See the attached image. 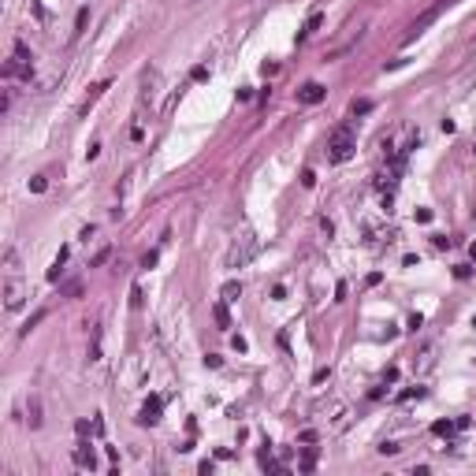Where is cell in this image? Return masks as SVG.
<instances>
[{
  "mask_svg": "<svg viewBox=\"0 0 476 476\" xmlns=\"http://www.w3.org/2000/svg\"><path fill=\"white\" fill-rule=\"evenodd\" d=\"M257 249H260V242H257L249 231H242V234L231 242V249H227V268H246L249 260L257 257Z\"/></svg>",
  "mask_w": 476,
  "mask_h": 476,
  "instance_id": "1",
  "label": "cell"
},
{
  "mask_svg": "<svg viewBox=\"0 0 476 476\" xmlns=\"http://www.w3.org/2000/svg\"><path fill=\"white\" fill-rule=\"evenodd\" d=\"M353 149H357L353 130H350V127H339L335 134H331V141H328V160H331V164H346V160L353 157Z\"/></svg>",
  "mask_w": 476,
  "mask_h": 476,
  "instance_id": "2",
  "label": "cell"
},
{
  "mask_svg": "<svg viewBox=\"0 0 476 476\" xmlns=\"http://www.w3.org/2000/svg\"><path fill=\"white\" fill-rule=\"evenodd\" d=\"M22 302H26V283L19 276H8L4 279V309L15 313V309H22Z\"/></svg>",
  "mask_w": 476,
  "mask_h": 476,
  "instance_id": "3",
  "label": "cell"
},
{
  "mask_svg": "<svg viewBox=\"0 0 476 476\" xmlns=\"http://www.w3.org/2000/svg\"><path fill=\"white\" fill-rule=\"evenodd\" d=\"M160 409H164V398L160 395H153L145 406H141V413H138V424H157L160 421Z\"/></svg>",
  "mask_w": 476,
  "mask_h": 476,
  "instance_id": "4",
  "label": "cell"
},
{
  "mask_svg": "<svg viewBox=\"0 0 476 476\" xmlns=\"http://www.w3.org/2000/svg\"><path fill=\"white\" fill-rule=\"evenodd\" d=\"M324 97H328V90L320 86V82H309V86L298 90V101H302V104H320Z\"/></svg>",
  "mask_w": 476,
  "mask_h": 476,
  "instance_id": "5",
  "label": "cell"
},
{
  "mask_svg": "<svg viewBox=\"0 0 476 476\" xmlns=\"http://www.w3.org/2000/svg\"><path fill=\"white\" fill-rule=\"evenodd\" d=\"M435 368V346H424L421 353H416V361H413V372L416 376H428Z\"/></svg>",
  "mask_w": 476,
  "mask_h": 476,
  "instance_id": "6",
  "label": "cell"
},
{
  "mask_svg": "<svg viewBox=\"0 0 476 476\" xmlns=\"http://www.w3.org/2000/svg\"><path fill=\"white\" fill-rule=\"evenodd\" d=\"M75 461H78L82 469H93V465H97V458H93V450H90V443H86V439H82V443L75 447Z\"/></svg>",
  "mask_w": 476,
  "mask_h": 476,
  "instance_id": "7",
  "label": "cell"
},
{
  "mask_svg": "<svg viewBox=\"0 0 476 476\" xmlns=\"http://www.w3.org/2000/svg\"><path fill=\"white\" fill-rule=\"evenodd\" d=\"M238 294H242V283H238V279H231V283H223V287H220V298H223V302H234Z\"/></svg>",
  "mask_w": 476,
  "mask_h": 476,
  "instance_id": "8",
  "label": "cell"
},
{
  "mask_svg": "<svg viewBox=\"0 0 476 476\" xmlns=\"http://www.w3.org/2000/svg\"><path fill=\"white\" fill-rule=\"evenodd\" d=\"M104 90H108V82H101V86H93V90H90V97H86V101H82V108H78V112H82V115H86V112H90V104H97V97H101V93H104Z\"/></svg>",
  "mask_w": 476,
  "mask_h": 476,
  "instance_id": "9",
  "label": "cell"
},
{
  "mask_svg": "<svg viewBox=\"0 0 476 476\" xmlns=\"http://www.w3.org/2000/svg\"><path fill=\"white\" fill-rule=\"evenodd\" d=\"M4 268H8V276H19V253L15 249H4Z\"/></svg>",
  "mask_w": 476,
  "mask_h": 476,
  "instance_id": "10",
  "label": "cell"
},
{
  "mask_svg": "<svg viewBox=\"0 0 476 476\" xmlns=\"http://www.w3.org/2000/svg\"><path fill=\"white\" fill-rule=\"evenodd\" d=\"M257 461H260V469H268V472H283V465H279V461H272V454H268V450H260V454H257Z\"/></svg>",
  "mask_w": 476,
  "mask_h": 476,
  "instance_id": "11",
  "label": "cell"
},
{
  "mask_svg": "<svg viewBox=\"0 0 476 476\" xmlns=\"http://www.w3.org/2000/svg\"><path fill=\"white\" fill-rule=\"evenodd\" d=\"M30 416H26V421H30V428H41V402L38 398H30V409H26Z\"/></svg>",
  "mask_w": 476,
  "mask_h": 476,
  "instance_id": "12",
  "label": "cell"
},
{
  "mask_svg": "<svg viewBox=\"0 0 476 476\" xmlns=\"http://www.w3.org/2000/svg\"><path fill=\"white\" fill-rule=\"evenodd\" d=\"M212 316H216V324H220L223 331H227V328H231V316H227V305H223V302H220L216 309H212Z\"/></svg>",
  "mask_w": 476,
  "mask_h": 476,
  "instance_id": "13",
  "label": "cell"
},
{
  "mask_svg": "<svg viewBox=\"0 0 476 476\" xmlns=\"http://www.w3.org/2000/svg\"><path fill=\"white\" fill-rule=\"evenodd\" d=\"M108 257H112V249H108V246H104V249H97V253L90 257V268H101V264H104Z\"/></svg>",
  "mask_w": 476,
  "mask_h": 476,
  "instance_id": "14",
  "label": "cell"
},
{
  "mask_svg": "<svg viewBox=\"0 0 476 476\" xmlns=\"http://www.w3.org/2000/svg\"><path fill=\"white\" fill-rule=\"evenodd\" d=\"M313 465H316V450L309 447L305 454H302V472H313Z\"/></svg>",
  "mask_w": 476,
  "mask_h": 476,
  "instance_id": "15",
  "label": "cell"
},
{
  "mask_svg": "<svg viewBox=\"0 0 476 476\" xmlns=\"http://www.w3.org/2000/svg\"><path fill=\"white\" fill-rule=\"evenodd\" d=\"M454 428H458L454 421H435V424H432V432H435V435H450Z\"/></svg>",
  "mask_w": 476,
  "mask_h": 476,
  "instance_id": "16",
  "label": "cell"
},
{
  "mask_svg": "<svg viewBox=\"0 0 476 476\" xmlns=\"http://www.w3.org/2000/svg\"><path fill=\"white\" fill-rule=\"evenodd\" d=\"M316 26H320V11H313V15H309L305 30H302V38H309V34H316Z\"/></svg>",
  "mask_w": 476,
  "mask_h": 476,
  "instance_id": "17",
  "label": "cell"
},
{
  "mask_svg": "<svg viewBox=\"0 0 476 476\" xmlns=\"http://www.w3.org/2000/svg\"><path fill=\"white\" fill-rule=\"evenodd\" d=\"M86 19H90V11H86V8H82V11H78V22H75V38H78V34H82V30H86Z\"/></svg>",
  "mask_w": 476,
  "mask_h": 476,
  "instance_id": "18",
  "label": "cell"
},
{
  "mask_svg": "<svg viewBox=\"0 0 476 476\" xmlns=\"http://www.w3.org/2000/svg\"><path fill=\"white\" fill-rule=\"evenodd\" d=\"M45 186H49V183H45V175H38V178H30V190H34V194H45Z\"/></svg>",
  "mask_w": 476,
  "mask_h": 476,
  "instance_id": "19",
  "label": "cell"
},
{
  "mask_svg": "<svg viewBox=\"0 0 476 476\" xmlns=\"http://www.w3.org/2000/svg\"><path fill=\"white\" fill-rule=\"evenodd\" d=\"M190 78H194V82H205V78H209V67H194V71H190Z\"/></svg>",
  "mask_w": 476,
  "mask_h": 476,
  "instance_id": "20",
  "label": "cell"
},
{
  "mask_svg": "<svg viewBox=\"0 0 476 476\" xmlns=\"http://www.w3.org/2000/svg\"><path fill=\"white\" fill-rule=\"evenodd\" d=\"M368 108H372V101H353V115H365Z\"/></svg>",
  "mask_w": 476,
  "mask_h": 476,
  "instance_id": "21",
  "label": "cell"
},
{
  "mask_svg": "<svg viewBox=\"0 0 476 476\" xmlns=\"http://www.w3.org/2000/svg\"><path fill=\"white\" fill-rule=\"evenodd\" d=\"M153 264H157V249H149V253L141 257V268H153Z\"/></svg>",
  "mask_w": 476,
  "mask_h": 476,
  "instance_id": "22",
  "label": "cell"
},
{
  "mask_svg": "<svg viewBox=\"0 0 476 476\" xmlns=\"http://www.w3.org/2000/svg\"><path fill=\"white\" fill-rule=\"evenodd\" d=\"M432 220V209H416V223H428Z\"/></svg>",
  "mask_w": 476,
  "mask_h": 476,
  "instance_id": "23",
  "label": "cell"
},
{
  "mask_svg": "<svg viewBox=\"0 0 476 476\" xmlns=\"http://www.w3.org/2000/svg\"><path fill=\"white\" fill-rule=\"evenodd\" d=\"M205 365H209V368H220L223 361H220V353H209V357H205Z\"/></svg>",
  "mask_w": 476,
  "mask_h": 476,
  "instance_id": "24",
  "label": "cell"
},
{
  "mask_svg": "<svg viewBox=\"0 0 476 476\" xmlns=\"http://www.w3.org/2000/svg\"><path fill=\"white\" fill-rule=\"evenodd\" d=\"M469 253H472V260H476V242H472V249H469Z\"/></svg>",
  "mask_w": 476,
  "mask_h": 476,
  "instance_id": "25",
  "label": "cell"
}]
</instances>
